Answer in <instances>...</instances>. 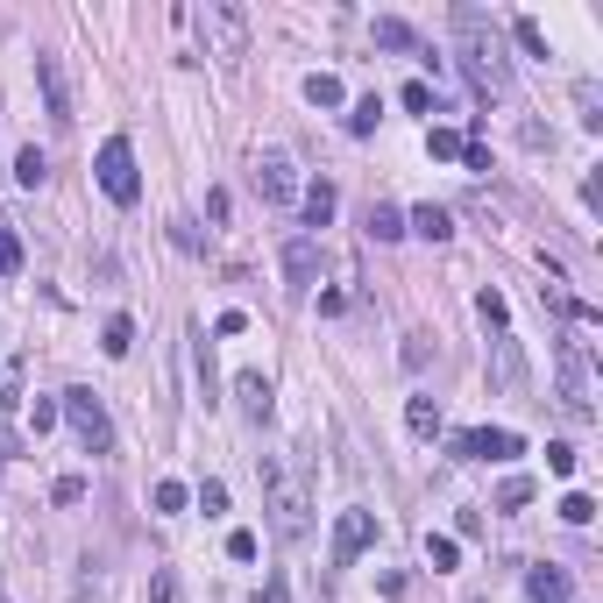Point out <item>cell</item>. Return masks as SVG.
I'll use <instances>...</instances> for the list:
<instances>
[{"instance_id": "cell-36", "label": "cell", "mask_w": 603, "mask_h": 603, "mask_svg": "<svg viewBox=\"0 0 603 603\" xmlns=\"http://www.w3.org/2000/svg\"><path fill=\"white\" fill-rule=\"evenodd\" d=\"M547 469H554V476H575V447H568V440L547 447Z\"/></svg>"}, {"instance_id": "cell-2", "label": "cell", "mask_w": 603, "mask_h": 603, "mask_svg": "<svg viewBox=\"0 0 603 603\" xmlns=\"http://www.w3.org/2000/svg\"><path fill=\"white\" fill-rule=\"evenodd\" d=\"M263 497H270V533L284 547H298L313 533V504H306V483H298V469L284 462H263Z\"/></svg>"}, {"instance_id": "cell-32", "label": "cell", "mask_w": 603, "mask_h": 603, "mask_svg": "<svg viewBox=\"0 0 603 603\" xmlns=\"http://www.w3.org/2000/svg\"><path fill=\"white\" fill-rule=\"evenodd\" d=\"M149 504H157V511H185L192 490H185V483H157V490H149Z\"/></svg>"}, {"instance_id": "cell-26", "label": "cell", "mask_w": 603, "mask_h": 603, "mask_svg": "<svg viewBox=\"0 0 603 603\" xmlns=\"http://www.w3.org/2000/svg\"><path fill=\"white\" fill-rule=\"evenodd\" d=\"M376 114H384V100H376V93H369V100H355V107H348V135H369V128H376Z\"/></svg>"}, {"instance_id": "cell-9", "label": "cell", "mask_w": 603, "mask_h": 603, "mask_svg": "<svg viewBox=\"0 0 603 603\" xmlns=\"http://www.w3.org/2000/svg\"><path fill=\"white\" fill-rule=\"evenodd\" d=\"M36 86H43V114L57 128H71V86H64V64L50 50H36Z\"/></svg>"}, {"instance_id": "cell-5", "label": "cell", "mask_w": 603, "mask_h": 603, "mask_svg": "<svg viewBox=\"0 0 603 603\" xmlns=\"http://www.w3.org/2000/svg\"><path fill=\"white\" fill-rule=\"evenodd\" d=\"M100 192H107L114 206H135V199H142V171H135L128 135H107V142H100Z\"/></svg>"}, {"instance_id": "cell-30", "label": "cell", "mask_w": 603, "mask_h": 603, "mask_svg": "<svg viewBox=\"0 0 603 603\" xmlns=\"http://www.w3.org/2000/svg\"><path fill=\"white\" fill-rule=\"evenodd\" d=\"M15 412H22V369L0 376V419H15Z\"/></svg>"}, {"instance_id": "cell-6", "label": "cell", "mask_w": 603, "mask_h": 603, "mask_svg": "<svg viewBox=\"0 0 603 603\" xmlns=\"http://www.w3.org/2000/svg\"><path fill=\"white\" fill-rule=\"evenodd\" d=\"M199 29H206L213 57H249V15L235 8V0H206V8H199Z\"/></svg>"}, {"instance_id": "cell-1", "label": "cell", "mask_w": 603, "mask_h": 603, "mask_svg": "<svg viewBox=\"0 0 603 603\" xmlns=\"http://www.w3.org/2000/svg\"><path fill=\"white\" fill-rule=\"evenodd\" d=\"M455 64H462V79L476 86V100H504L511 93V57H504V36H497V22L483 15V8H455Z\"/></svg>"}, {"instance_id": "cell-19", "label": "cell", "mask_w": 603, "mask_h": 603, "mask_svg": "<svg viewBox=\"0 0 603 603\" xmlns=\"http://www.w3.org/2000/svg\"><path fill=\"white\" fill-rule=\"evenodd\" d=\"M405 426H412L419 440H433V433H440V405H433V398H412V405H405Z\"/></svg>"}, {"instance_id": "cell-28", "label": "cell", "mask_w": 603, "mask_h": 603, "mask_svg": "<svg viewBox=\"0 0 603 603\" xmlns=\"http://www.w3.org/2000/svg\"><path fill=\"white\" fill-rule=\"evenodd\" d=\"M192 497H199V511H206V518H220V511H228V483H213V476H206Z\"/></svg>"}, {"instance_id": "cell-39", "label": "cell", "mask_w": 603, "mask_h": 603, "mask_svg": "<svg viewBox=\"0 0 603 603\" xmlns=\"http://www.w3.org/2000/svg\"><path fill=\"white\" fill-rule=\"evenodd\" d=\"M15 455H22V433H15V426H8V419H0V469H8V462H15Z\"/></svg>"}, {"instance_id": "cell-35", "label": "cell", "mask_w": 603, "mask_h": 603, "mask_svg": "<svg viewBox=\"0 0 603 603\" xmlns=\"http://www.w3.org/2000/svg\"><path fill=\"white\" fill-rule=\"evenodd\" d=\"M518 504H533V483H525V476H511V483L497 490V511H518Z\"/></svg>"}, {"instance_id": "cell-16", "label": "cell", "mask_w": 603, "mask_h": 603, "mask_svg": "<svg viewBox=\"0 0 603 603\" xmlns=\"http://www.w3.org/2000/svg\"><path fill=\"white\" fill-rule=\"evenodd\" d=\"M306 100H313V107H348V86L334 79V71H313V79H306Z\"/></svg>"}, {"instance_id": "cell-10", "label": "cell", "mask_w": 603, "mask_h": 603, "mask_svg": "<svg viewBox=\"0 0 603 603\" xmlns=\"http://www.w3.org/2000/svg\"><path fill=\"white\" fill-rule=\"evenodd\" d=\"M369 540H376V518H369V511H341V518H334V568H348Z\"/></svg>"}, {"instance_id": "cell-21", "label": "cell", "mask_w": 603, "mask_h": 603, "mask_svg": "<svg viewBox=\"0 0 603 603\" xmlns=\"http://www.w3.org/2000/svg\"><path fill=\"white\" fill-rule=\"evenodd\" d=\"M376 43H384V50H419L412 22H398V15H384V22H376Z\"/></svg>"}, {"instance_id": "cell-15", "label": "cell", "mask_w": 603, "mask_h": 603, "mask_svg": "<svg viewBox=\"0 0 603 603\" xmlns=\"http://www.w3.org/2000/svg\"><path fill=\"white\" fill-rule=\"evenodd\" d=\"M497 384H504V391H525V355H518L511 334H497Z\"/></svg>"}, {"instance_id": "cell-22", "label": "cell", "mask_w": 603, "mask_h": 603, "mask_svg": "<svg viewBox=\"0 0 603 603\" xmlns=\"http://www.w3.org/2000/svg\"><path fill=\"white\" fill-rule=\"evenodd\" d=\"M306 220H313V228H327V220H334V185H327V178L306 185Z\"/></svg>"}, {"instance_id": "cell-23", "label": "cell", "mask_w": 603, "mask_h": 603, "mask_svg": "<svg viewBox=\"0 0 603 603\" xmlns=\"http://www.w3.org/2000/svg\"><path fill=\"white\" fill-rule=\"evenodd\" d=\"M575 107H582V128H603V86H596V79L575 86Z\"/></svg>"}, {"instance_id": "cell-40", "label": "cell", "mask_w": 603, "mask_h": 603, "mask_svg": "<svg viewBox=\"0 0 603 603\" xmlns=\"http://www.w3.org/2000/svg\"><path fill=\"white\" fill-rule=\"evenodd\" d=\"M171 242H178V249H192V256L206 249V242H199V228H192V220H171Z\"/></svg>"}, {"instance_id": "cell-17", "label": "cell", "mask_w": 603, "mask_h": 603, "mask_svg": "<svg viewBox=\"0 0 603 603\" xmlns=\"http://www.w3.org/2000/svg\"><path fill=\"white\" fill-rule=\"evenodd\" d=\"M43 178H50V157H43V149H36V142H29V149H22V157H15V185H29V192H36Z\"/></svg>"}, {"instance_id": "cell-11", "label": "cell", "mask_w": 603, "mask_h": 603, "mask_svg": "<svg viewBox=\"0 0 603 603\" xmlns=\"http://www.w3.org/2000/svg\"><path fill=\"white\" fill-rule=\"evenodd\" d=\"M284 277H291L298 291L320 284V242H313V235H291V242H284Z\"/></svg>"}, {"instance_id": "cell-12", "label": "cell", "mask_w": 603, "mask_h": 603, "mask_svg": "<svg viewBox=\"0 0 603 603\" xmlns=\"http://www.w3.org/2000/svg\"><path fill=\"white\" fill-rule=\"evenodd\" d=\"M235 398H242V412L263 426V419H270V376H263V369H242V376H235Z\"/></svg>"}, {"instance_id": "cell-31", "label": "cell", "mask_w": 603, "mask_h": 603, "mask_svg": "<svg viewBox=\"0 0 603 603\" xmlns=\"http://www.w3.org/2000/svg\"><path fill=\"white\" fill-rule=\"evenodd\" d=\"M22 270V242H15V228L0 220V277H15Z\"/></svg>"}, {"instance_id": "cell-3", "label": "cell", "mask_w": 603, "mask_h": 603, "mask_svg": "<svg viewBox=\"0 0 603 603\" xmlns=\"http://www.w3.org/2000/svg\"><path fill=\"white\" fill-rule=\"evenodd\" d=\"M554 398H561V412L575 419V426H589L596 419V391H589V355H582V341H554Z\"/></svg>"}, {"instance_id": "cell-4", "label": "cell", "mask_w": 603, "mask_h": 603, "mask_svg": "<svg viewBox=\"0 0 603 603\" xmlns=\"http://www.w3.org/2000/svg\"><path fill=\"white\" fill-rule=\"evenodd\" d=\"M57 412L71 419V433H79V447H86V455H107V447H114V419H107V405L79 384V391H64L57 398Z\"/></svg>"}, {"instance_id": "cell-34", "label": "cell", "mask_w": 603, "mask_h": 603, "mask_svg": "<svg viewBox=\"0 0 603 603\" xmlns=\"http://www.w3.org/2000/svg\"><path fill=\"white\" fill-rule=\"evenodd\" d=\"M561 518H568V525H589V518H596V497L568 490V497H561Z\"/></svg>"}, {"instance_id": "cell-24", "label": "cell", "mask_w": 603, "mask_h": 603, "mask_svg": "<svg viewBox=\"0 0 603 603\" xmlns=\"http://www.w3.org/2000/svg\"><path fill=\"white\" fill-rule=\"evenodd\" d=\"M426 149H433L440 164H455L462 149H469V135H455V128H433V135H426Z\"/></svg>"}, {"instance_id": "cell-18", "label": "cell", "mask_w": 603, "mask_h": 603, "mask_svg": "<svg viewBox=\"0 0 603 603\" xmlns=\"http://www.w3.org/2000/svg\"><path fill=\"white\" fill-rule=\"evenodd\" d=\"M100 348H107V355L121 362V355L135 348V320H128V313H114V320H107V334H100Z\"/></svg>"}, {"instance_id": "cell-14", "label": "cell", "mask_w": 603, "mask_h": 603, "mask_svg": "<svg viewBox=\"0 0 603 603\" xmlns=\"http://www.w3.org/2000/svg\"><path fill=\"white\" fill-rule=\"evenodd\" d=\"M525 589H533V603H575V589H568V568H533V575H525Z\"/></svg>"}, {"instance_id": "cell-44", "label": "cell", "mask_w": 603, "mask_h": 603, "mask_svg": "<svg viewBox=\"0 0 603 603\" xmlns=\"http://www.w3.org/2000/svg\"><path fill=\"white\" fill-rule=\"evenodd\" d=\"M171 596H178V582H171V575H157V582H149V603H171Z\"/></svg>"}, {"instance_id": "cell-38", "label": "cell", "mask_w": 603, "mask_h": 603, "mask_svg": "<svg viewBox=\"0 0 603 603\" xmlns=\"http://www.w3.org/2000/svg\"><path fill=\"white\" fill-rule=\"evenodd\" d=\"M50 497H57V504H79V497H86V476H57Z\"/></svg>"}, {"instance_id": "cell-43", "label": "cell", "mask_w": 603, "mask_h": 603, "mask_svg": "<svg viewBox=\"0 0 603 603\" xmlns=\"http://www.w3.org/2000/svg\"><path fill=\"white\" fill-rule=\"evenodd\" d=\"M256 603H291V589H284V575H270V582L256 589Z\"/></svg>"}, {"instance_id": "cell-37", "label": "cell", "mask_w": 603, "mask_h": 603, "mask_svg": "<svg viewBox=\"0 0 603 603\" xmlns=\"http://www.w3.org/2000/svg\"><path fill=\"white\" fill-rule=\"evenodd\" d=\"M398 100H405V107H412V114H433V86H419V79H412V86H405V93H398Z\"/></svg>"}, {"instance_id": "cell-13", "label": "cell", "mask_w": 603, "mask_h": 603, "mask_svg": "<svg viewBox=\"0 0 603 603\" xmlns=\"http://www.w3.org/2000/svg\"><path fill=\"white\" fill-rule=\"evenodd\" d=\"M405 235H426V242H447V235H455V213H447V206H412V220H405Z\"/></svg>"}, {"instance_id": "cell-29", "label": "cell", "mask_w": 603, "mask_h": 603, "mask_svg": "<svg viewBox=\"0 0 603 603\" xmlns=\"http://www.w3.org/2000/svg\"><path fill=\"white\" fill-rule=\"evenodd\" d=\"M426 561H433V568H455V561H462V547L447 540V533H426Z\"/></svg>"}, {"instance_id": "cell-20", "label": "cell", "mask_w": 603, "mask_h": 603, "mask_svg": "<svg viewBox=\"0 0 603 603\" xmlns=\"http://www.w3.org/2000/svg\"><path fill=\"white\" fill-rule=\"evenodd\" d=\"M369 235H376V242H398V235H405V213H398V206H369Z\"/></svg>"}, {"instance_id": "cell-33", "label": "cell", "mask_w": 603, "mask_h": 603, "mask_svg": "<svg viewBox=\"0 0 603 603\" xmlns=\"http://www.w3.org/2000/svg\"><path fill=\"white\" fill-rule=\"evenodd\" d=\"M57 419H64V412H57V398H36V405H29V433H36V440H43Z\"/></svg>"}, {"instance_id": "cell-8", "label": "cell", "mask_w": 603, "mask_h": 603, "mask_svg": "<svg viewBox=\"0 0 603 603\" xmlns=\"http://www.w3.org/2000/svg\"><path fill=\"white\" fill-rule=\"evenodd\" d=\"M256 192L270 206H291L298 199V164L284 157V149H263V157H256Z\"/></svg>"}, {"instance_id": "cell-42", "label": "cell", "mask_w": 603, "mask_h": 603, "mask_svg": "<svg viewBox=\"0 0 603 603\" xmlns=\"http://www.w3.org/2000/svg\"><path fill=\"white\" fill-rule=\"evenodd\" d=\"M426 355H433V348H426V334H412V341H405V369H426Z\"/></svg>"}, {"instance_id": "cell-27", "label": "cell", "mask_w": 603, "mask_h": 603, "mask_svg": "<svg viewBox=\"0 0 603 603\" xmlns=\"http://www.w3.org/2000/svg\"><path fill=\"white\" fill-rule=\"evenodd\" d=\"M511 36H518L525 50H533V57H547V29H540L533 15H518V22H511Z\"/></svg>"}, {"instance_id": "cell-41", "label": "cell", "mask_w": 603, "mask_h": 603, "mask_svg": "<svg viewBox=\"0 0 603 603\" xmlns=\"http://www.w3.org/2000/svg\"><path fill=\"white\" fill-rule=\"evenodd\" d=\"M256 547H263L256 533H228V554H235V561H256Z\"/></svg>"}, {"instance_id": "cell-7", "label": "cell", "mask_w": 603, "mask_h": 603, "mask_svg": "<svg viewBox=\"0 0 603 603\" xmlns=\"http://www.w3.org/2000/svg\"><path fill=\"white\" fill-rule=\"evenodd\" d=\"M447 447H455V462H511V455H525V440L504 433V426H469V433H455Z\"/></svg>"}, {"instance_id": "cell-25", "label": "cell", "mask_w": 603, "mask_h": 603, "mask_svg": "<svg viewBox=\"0 0 603 603\" xmlns=\"http://www.w3.org/2000/svg\"><path fill=\"white\" fill-rule=\"evenodd\" d=\"M476 313H483V327H497V334H511V306H504L497 291H483V298H476Z\"/></svg>"}]
</instances>
